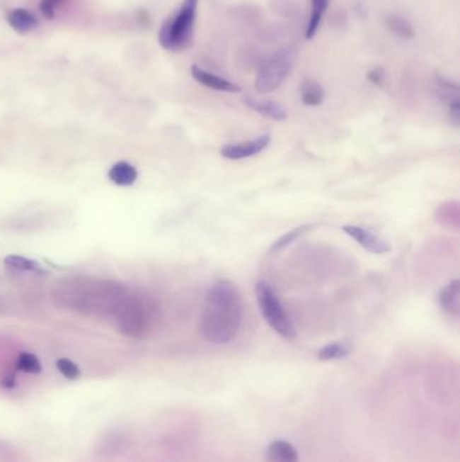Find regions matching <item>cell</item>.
<instances>
[{"mask_svg": "<svg viewBox=\"0 0 460 462\" xmlns=\"http://www.w3.org/2000/svg\"><path fill=\"white\" fill-rule=\"evenodd\" d=\"M242 298L230 280H220L207 292L200 320V332L205 341L223 345L231 342L242 325Z\"/></svg>", "mask_w": 460, "mask_h": 462, "instance_id": "cell-1", "label": "cell"}, {"mask_svg": "<svg viewBox=\"0 0 460 462\" xmlns=\"http://www.w3.org/2000/svg\"><path fill=\"white\" fill-rule=\"evenodd\" d=\"M199 0H184L161 26L159 41L165 50L183 52L188 49L195 33Z\"/></svg>", "mask_w": 460, "mask_h": 462, "instance_id": "cell-2", "label": "cell"}, {"mask_svg": "<svg viewBox=\"0 0 460 462\" xmlns=\"http://www.w3.org/2000/svg\"><path fill=\"white\" fill-rule=\"evenodd\" d=\"M255 293L260 314L269 326L282 338L293 339L296 337V329L274 289L268 283L260 281L255 287Z\"/></svg>", "mask_w": 460, "mask_h": 462, "instance_id": "cell-3", "label": "cell"}, {"mask_svg": "<svg viewBox=\"0 0 460 462\" xmlns=\"http://www.w3.org/2000/svg\"><path fill=\"white\" fill-rule=\"evenodd\" d=\"M296 50L293 47H284L275 52L262 64L255 79V88L262 94L275 91L292 72Z\"/></svg>", "mask_w": 460, "mask_h": 462, "instance_id": "cell-4", "label": "cell"}, {"mask_svg": "<svg viewBox=\"0 0 460 462\" xmlns=\"http://www.w3.org/2000/svg\"><path fill=\"white\" fill-rule=\"evenodd\" d=\"M342 230L345 231V234L348 237H351L354 241H357L358 245L362 246L363 249H366L370 253L386 254L391 252V245L389 244L388 241L378 237L372 231L366 230L360 226H354V225H345L342 227Z\"/></svg>", "mask_w": 460, "mask_h": 462, "instance_id": "cell-5", "label": "cell"}, {"mask_svg": "<svg viewBox=\"0 0 460 462\" xmlns=\"http://www.w3.org/2000/svg\"><path fill=\"white\" fill-rule=\"evenodd\" d=\"M272 138L269 134H263L255 140L246 141V142H239V144H231L224 146L220 150V154L227 159H250L260 152H263L269 144Z\"/></svg>", "mask_w": 460, "mask_h": 462, "instance_id": "cell-6", "label": "cell"}, {"mask_svg": "<svg viewBox=\"0 0 460 462\" xmlns=\"http://www.w3.org/2000/svg\"><path fill=\"white\" fill-rule=\"evenodd\" d=\"M190 72H192V77L204 87L215 89L219 92H231V94L241 92V87L238 84L232 83L230 80H227L219 74L209 72L199 65H193Z\"/></svg>", "mask_w": 460, "mask_h": 462, "instance_id": "cell-7", "label": "cell"}, {"mask_svg": "<svg viewBox=\"0 0 460 462\" xmlns=\"http://www.w3.org/2000/svg\"><path fill=\"white\" fill-rule=\"evenodd\" d=\"M435 222L443 229L454 232H459L460 204L458 201L443 202L433 213Z\"/></svg>", "mask_w": 460, "mask_h": 462, "instance_id": "cell-8", "label": "cell"}, {"mask_svg": "<svg viewBox=\"0 0 460 462\" xmlns=\"http://www.w3.org/2000/svg\"><path fill=\"white\" fill-rule=\"evenodd\" d=\"M439 304L448 315L459 318L460 315V281L454 280L447 284L439 293Z\"/></svg>", "mask_w": 460, "mask_h": 462, "instance_id": "cell-9", "label": "cell"}, {"mask_svg": "<svg viewBox=\"0 0 460 462\" xmlns=\"http://www.w3.org/2000/svg\"><path fill=\"white\" fill-rule=\"evenodd\" d=\"M245 103L247 107H250L251 110L257 111L258 114L265 118H269L273 120H285L288 118L287 110L275 101H258L254 98H245Z\"/></svg>", "mask_w": 460, "mask_h": 462, "instance_id": "cell-10", "label": "cell"}, {"mask_svg": "<svg viewBox=\"0 0 460 462\" xmlns=\"http://www.w3.org/2000/svg\"><path fill=\"white\" fill-rule=\"evenodd\" d=\"M270 462H299V451L285 439L273 441L266 450Z\"/></svg>", "mask_w": 460, "mask_h": 462, "instance_id": "cell-11", "label": "cell"}, {"mask_svg": "<svg viewBox=\"0 0 460 462\" xmlns=\"http://www.w3.org/2000/svg\"><path fill=\"white\" fill-rule=\"evenodd\" d=\"M108 179L119 187H130L137 181L138 172L129 162L120 161L110 169Z\"/></svg>", "mask_w": 460, "mask_h": 462, "instance_id": "cell-12", "label": "cell"}, {"mask_svg": "<svg viewBox=\"0 0 460 462\" xmlns=\"http://www.w3.org/2000/svg\"><path fill=\"white\" fill-rule=\"evenodd\" d=\"M7 22L18 33H29L38 26L35 15L25 9H15L10 11L7 15Z\"/></svg>", "mask_w": 460, "mask_h": 462, "instance_id": "cell-13", "label": "cell"}, {"mask_svg": "<svg viewBox=\"0 0 460 462\" xmlns=\"http://www.w3.org/2000/svg\"><path fill=\"white\" fill-rule=\"evenodd\" d=\"M311 3H312V11H311L308 23H306V29H305L306 40H312L316 35L318 26L321 25V21H323V16L330 6V0H311Z\"/></svg>", "mask_w": 460, "mask_h": 462, "instance_id": "cell-14", "label": "cell"}, {"mask_svg": "<svg viewBox=\"0 0 460 462\" xmlns=\"http://www.w3.org/2000/svg\"><path fill=\"white\" fill-rule=\"evenodd\" d=\"M300 94H301L302 103L305 106H308V107L320 106L324 101V98H326L324 89L315 80L302 81Z\"/></svg>", "mask_w": 460, "mask_h": 462, "instance_id": "cell-15", "label": "cell"}, {"mask_svg": "<svg viewBox=\"0 0 460 462\" xmlns=\"http://www.w3.org/2000/svg\"><path fill=\"white\" fill-rule=\"evenodd\" d=\"M4 264L8 269L18 271V272H31L34 275H47V272L37 261L30 260L22 256H7L4 259Z\"/></svg>", "mask_w": 460, "mask_h": 462, "instance_id": "cell-16", "label": "cell"}, {"mask_svg": "<svg viewBox=\"0 0 460 462\" xmlns=\"http://www.w3.org/2000/svg\"><path fill=\"white\" fill-rule=\"evenodd\" d=\"M388 29L403 40H410L415 37V28L412 23L401 15L391 14L386 18Z\"/></svg>", "mask_w": 460, "mask_h": 462, "instance_id": "cell-17", "label": "cell"}, {"mask_svg": "<svg viewBox=\"0 0 460 462\" xmlns=\"http://www.w3.org/2000/svg\"><path fill=\"white\" fill-rule=\"evenodd\" d=\"M352 350L351 344L348 342H333L321 347L317 353V359L320 361H333L347 357Z\"/></svg>", "mask_w": 460, "mask_h": 462, "instance_id": "cell-18", "label": "cell"}, {"mask_svg": "<svg viewBox=\"0 0 460 462\" xmlns=\"http://www.w3.org/2000/svg\"><path fill=\"white\" fill-rule=\"evenodd\" d=\"M314 227H315V225H302L300 227H296V229H293V230L288 231L287 234H284L282 237H280V238L274 242L273 246L270 247V252H272V253H277V252L284 250L285 247L292 245L296 240H299L300 237H302L304 234H306L308 231L312 230Z\"/></svg>", "mask_w": 460, "mask_h": 462, "instance_id": "cell-19", "label": "cell"}, {"mask_svg": "<svg viewBox=\"0 0 460 462\" xmlns=\"http://www.w3.org/2000/svg\"><path fill=\"white\" fill-rule=\"evenodd\" d=\"M16 369L30 375H38L42 372V364L33 353H21L16 359Z\"/></svg>", "mask_w": 460, "mask_h": 462, "instance_id": "cell-20", "label": "cell"}, {"mask_svg": "<svg viewBox=\"0 0 460 462\" xmlns=\"http://www.w3.org/2000/svg\"><path fill=\"white\" fill-rule=\"evenodd\" d=\"M56 366H57L58 372L68 380H77L81 376V371H80L79 365L69 359H65V357L58 359Z\"/></svg>", "mask_w": 460, "mask_h": 462, "instance_id": "cell-21", "label": "cell"}, {"mask_svg": "<svg viewBox=\"0 0 460 462\" xmlns=\"http://www.w3.org/2000/svg\"><path fill=\"white\" fill-rule=\"evenodd\" d=\"M61 1L62 0H42L40 4V9H41L43 16L47 19H53L56 14V9L59 6Z\"/></svg>", "mask_w": 460, "mask_h": 462, "instance_id": "cell-22", "label": "cell"}, {"mask_svg": "<svg viewBox=\"0 0 460 462\" xmlns=\"http://www.w3.org/2000/svg\"><path fill=\"white\" fill-rule=\"evenodd\" d=\"M367 79L370 83L375 86H382L384 83V71L381 68H374L370 72L367 73Z\"/></svg>", "mask_w": 460, "mask_h": 462, "instance_id": "cell-23", "label": "cell"}, {"mask_svg": "<svg viewBox=\"0 0 460 462\" xmlns=\"http://www.w3.org/2000/svg\"><path fill=\"white\" fill-rule=\"evenodd\" d=\"M0 384L6 390H13V388H15V385H16V376L13 372L6 373V375L3 376Z\"/></svg>", "mask_w": 460, "mask_h": 462, "instance_id": "cell-24", "label": "cell"}]
</instances>
